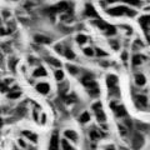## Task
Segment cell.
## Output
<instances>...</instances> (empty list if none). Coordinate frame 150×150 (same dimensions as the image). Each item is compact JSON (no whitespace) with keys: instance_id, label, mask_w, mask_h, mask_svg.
Wrapping results in <instances>:
<instances>
[{"instance_id":"6da1fadb","label":"cell","mask_w":150,"mask_h":150,"mask_svg":"<svg viewBox=\"0 0 150 150\" xmlns=\"http://www.w3.org/2000/svg\"><path fill=\"white\" fill-rule=\"evenodd\" d=\"M106 13L111 16H123L125 14H128V16H134L137 15V11L135 10H131V9L126 8V6H114V8H110V9H106Z\"/></svg>"},{"instance_id":"7a4b0ae2","label":"cell","mask_w":150,"mask_h":150,"mask_svg":"<svg viewBox=\"0 0 150 150\" xmlns=\"http://www.w3.org/2000/svg\"><path fill=\"white\" fill-rule=\"evenodd\" d=\"M110 108H111V110L115 111L116 116H126V115H128V112H126L125 108H124L123 105H116L115 103H111Z\"/></svg>"},{"instance_id":"3957f363","label":"cell","mask_w":150,"mask_h":150,"mask_svg":"<svg viewBox=\"0 0 150 150\" xmlns=\"http://www.w3.org/2000/svg\"><path fill=\"white\" fill-rule=\"evenodd\" d=\"M84 15H85V16H89V18H96V19H99V15H98V13H96V10H95V8H94L91 4H86V5H85Z\"/></svg>"},{"instance_id":"277c9868","label":"cell","mask_w":150,"mask_h":150,"mask_svg":"<svg viewBox=\"0 0 150 150\" xmlns=\"http://www.w3.org/2000/svg\"><path fill=\"white\" fill-rule=\"evenodd\" d=\"M144 144V138L143 135H140L139 133H135L134 134V139H133V148L135 150H139L142 148V145Z\"/></svg>"},{"instance_id":"5b68a950","label":"cell","mask_w":150,"mask_h":150,"mask_svg":"<svg viewBox=\"0 0 150 150\" xmlns=\"http://www.w3.org/2000/svg\"><path fill=\"white\" fill-rule=\"evenodd\" d=\"M34 40H35V43L38 44H50L51 43V39L48 36H45V35H40V34H38L34 36Z\"/></svg>"},{"instance_id":"8992f818","label":"cell","mask_w":150,"mask_h":150,"mask_svg":"<svg viewBox=\"0 0 150 150\" xmlns=\"http://www.w3.org/2000/svg\"><path fill=\"white\" fill-rule=\"evenodd\" d=\"M139 23H140V25H142L143 30L148 33V30H149V15H143L139 19Z\"/></svg>"},{"instance_id":"52a82bcc","label":"cell","mask_w":150,"mask_h":150,"mask_svg":"<svg viewBox=\"0 0 150 150\" xmlns=\"http://www.w3.org/2000/svg\"><path fill=\"white\" fill-rule=\"evenodd\" d=\"M36 90L41 94H48L50 90V86H49V84H46V83H39L36 85Z\"/></svg>"},{"instance_id":"ba28073f","label":"cell","mask_w":150,"mask_h":150,"mask_svg":"<svg viewBox=\"0 0 150 150\" xmlns=\"http://www.w3.org/2000/svg\"><path fill=\"white\" fill-rule=\"evenodd\" d=\"M58 142H59L58 133H54L50 140V150H58Z\"/></svg>"},{"instance_id":"9c48e42d","label":"cell","mask_w":150,"mask_h":150,"mask_svg":"<svg viewBox=\"0 0 150 150\" xmlns=\"http://www.w3.org/2000/svg\"><path fill=\"white\" fill-rule=\"evenodd\" d=\"M118 83V78L115 76V75H109L106 79V84H108V86L109 88H112V86H115V84Z\"/></svg>"},{"instance_id":"30bf717a","label":"cell","mask_w":150,"mask_h":150,"mask_svg":"<svg viewBox=\"0 0 150 150\" xmlns=\"http://www.w3.org/2000/svg\"><path fill=\"white\" fill-rule=\"evenodd\" d=\"M64 135L67 137L68 139H70V140H73V142H76L78 140V134L75 133V131H73V130H67L64 133Z\"/></svg>"},{"instance_id":"8fae6325","label":"cell","mask_w":150,"mask_h":150,"mask_svg":"<svg viewBox=\"0 0 150 150\" xmlns=\"http://www.w3.org/2000/svg\"><path fill=\"white\" fill-rule=\"evenodd\" d=\"M55 9H56V11H67L69 9V5H68L67 1H62L55 6Z\"/></svg>"},{"instance_id":"7c38bea8","label":"cell","mask_w":150,"mask_h":150,"mask_svg":"<svg viewBox=\"0 0 150 150\" xmlns=\"http://www.w3.org/2000/svg\"><path fill=\"white\" fill-rule=\"evenodd\" d=\"M145 76L144 75H142V74H137L135 75V83L138 84V85H144L145 84Z\"/></svg>"},{"instance_id":"4fadbf2b","label":"cell","mask_w":150,"mask_h":150,"mask_svg":"<svg viewBox=\"0 0 150 150\" xmlns=\"http://www.w3.org/2000/svg\"><path fill=\"white\" fill-rule=\"evenodd\" d=\"M33 75H34V76H36V78H39V76H45V75H46V70H45L44 68H38Z\"/></svg>"},{"instance_id":"5bb4252c","label":"cell","mask_w":150,"mask_h":150,"mask_svg":"<svg viewBox=\"0 0 150 150\" xmlns=\"http://www.w3.org/2000/svg\"><path fill=\"white\" fill-rule=\"evenodd\" d=\"M46 62L48 63H50L51 65H54V67H62V63L59 62L58 59H54V58H50V56H48V58H46Z\"/></svg>"},{"instance_id":"9a60e30c","label":"cell","mask_w":150,"mask_h":150,"mask_svg":"<svg viewBox=\"0 0 150 150\" xmlns=\"http://www.w3.org/2000/svg\"><path fill=\"white\" fill-rule=\"evenodd\" d=\"M95 114H96V119L100 121V123H103V121H105V114L101 111V109H99V110H95Z\"/></svg>"},{"instance_id":"2e32d148","label":"cell","mask_w":150,"mask_h":150,"mask_svg":"<svg viewBox=\"0 0 150 150\" xmlns=\"http://www.w3.org/2000/svg\"><path fill=\"white\" fill-rule=\"evenodd\" d=\"M88 41V38H86V35H84V34H79L78 36H76V43L78 44H85Z\"/></svg>"},{"instance_id":"e0dca14e","label":"cell","mask_w":150,"mask_h":150,"mask_svg":"<svg viewBox=\"0 0 150 150\" xmlns=\"http://www.w3.org/2000/svg\"><path fill=\"white\" fill-rule=\"evenodd\" d=\"M23 135H25L26 138H29L31 142H35L36 143V140H38V137L35 134H33V133H30V131H23Z\"/></svg>"},{"instance_id":"ac0fdd59","label":"cell","mask_w":150,"mask_h":150,"mask_svg":"<svg viewBox=\"0 0 150 150\" xmlns=\"http://www.w3.org/2000/svg\"><path fill=\"white\" fill-rule=\"evenodd\" d=\"M137 101L143 106H146V104H148V99L145 96H143V95H138L137 96Z\"/></svg>"},{"instance_id":"d6986e66","label":"cell","mask_w":150,"mask_h":150,"mask_svg":"<svg viewBox=\"0 0 150 150\" xmlns=\"http://www.w3.org/2000/svg\"><path fill=\"white\" fill-rule=\"evenodd\" d=\"M64 55H65V58H68V59H70V60H71V59H75V54H74L69 48H67V49L64 50Z\"/></svg>"},{"instance_id":"ffe728a7","label":"cell","mask_w":150,"mask_h":150,"mask_svg":"<svg viewBox=\"0 0 150 150\" xmlns=\"http://www.w3.org/2000/svg\"><path fill=\"white\" fill-rule=\"evenodd\" d=\"M123 1L125 4H129V5H131V6H139L140 4H142L140 0H123Z\"/></svg>"},{"instance_id":"44dd1931","label":"cell","mask_w":150,"mask_h":150,"mask_svg":"<svg viewBox=\"0 0 150 150\" xmlns=\"http://www.w3.org/2000/svg\"><path fill=\"white\" fill-rule=\"evenodd\" d=\"M90 120V115H89V112H83L81 116H80V121L81 123H88V121Z\"/></svg>"},{"instance_id":"7402d4cb","label":"cell","mask_w":150,"mask_h":150,"mask_svg":"<svg viewBox=\"0 0 150 150\" xmlns=\"http://www.w3.org/2000/svg\"><path fill=\"white\" fill-rule=\"evenodd\" d=\"M115 33H116V29H115V26H112V25H109V28L105 30L106 35H114Z\"/></svg>"},{"instance_id":"603a6c76","label":"cell","mask_w":150,"mask_h":150,"mask_svg":"<svg viewBox=\"0 0 150 150\" xmlns=\"http://www.w3.org/2000/svg\"><path fill=\"white\" fill-rule=\"evenodd\" d=\"M62 145H63V149H64V150H74V149H73V146H71V145H70V144H69L65 139L62 142Z\"/></svg>"},{"instance_id":"cb8c5ba5","label":"cell","mask_w":150,"mask_h":150,"mask_svg":"<svg viewBox=\"0 0 150 150\" xmlns=\"http://www.w3.org/2000/svg\"><path fill=\"white\" fill-rule=\"evenodd\" d=\"M140 63H142V56H140V55H134L133 64L134 65H140Z\"/></svg>"},{"instance_id":"d4e9b609","label":"cell","mask_w":150,"mask_h":150,"mask_svg":"<svg viewBox=\"0 0 150 150\" xmlns=\"http://www.w3.org/2000/svg\"><path fill=\"white\" fill-rule=\"evenodd\" d=\"M63 78H64V73L62 71V70L55 71V79H56V80H63Z\"/></svg>"},{"instance_id":"484cf974","label":"cell","mask_w":150,"mask_h":150,"mask_svg":"<svg viewBox=\"0 0 150 150\" xmlns=\"http://www.w3.org/2000/svg\"><path fill=\"white\" fill-rule=\"evenodd\" d=\"M84 85H85L86 88H96V85L98 84L95 83V81H93V80H90V81H85V83H83Z\"/></svg>"},{"instance_id":"4316f807","label":"cell","mask_w":150,"mask_h":150,"mask_svg":"<svg viewBox=\"0 0 150 150\" xmlns=\"http://www.w3.org/2000/svg\"><path fill=\"white\" fill-rule=\"evenodd\" d=\"M20 95H21L20 91H16V93H10V94L8 95V98H9V99H18V98L20 96Z\"/></svg>"},{"instance_id":"83f0119b","label":"cell","mask_w":150,"mask_h":150,"mask_svg":"<svg viewBox=\"0 0 150 150\" xmlns=\"http://www.w3.org/2000/svg\"><path fill=\"white\" fill-rule=\"evenodd\" d=\"M67 68H68V70H69V71L73 75H75V74L78 73V68H76V67H73V65H67Z\"/></svg>"},{"instance_id":"f1b7e54d","label":"cell","mask_w":150,"mask_h":150,"mask_svg":"<svg viewBox=\"0 0 150 150\" xmlns=\"http://www.w3.org/2000/svg\"><path fill=\"white\" fill-rule=\"evenodd\" d=\"M95 53L98 54V56H100V58H103V56H106L108 55V53L106 51H104V50H101V49H95Z\"/></svg>"},{"instance_id":"f546056e","label":"cell","mask_w":150,"mask_h":150,"mask_svg":"<svg viewBox=\"0 0 150 150\" xmlns=\"http://www.w3.org/2000/svg\"><path fill=\"white\" fill-rule=\"evenodd\" d=\"M84 54H85L86 56H93L94 55V50L91 48H85L84 49Z\"/></svg>"},{"instance_id":"4dcf8cb0","label":"cell","mask_w":150,"mask_h":150,"mask_svg":"<svg viewBox=\"0 0 150 150\" xmlns=\"http://www.w3.org/2000/svg\"><path fill=\"white\" fill-rule=\"evenodd\" d=\"M110 46H111V48H112V49H114L115 51H116V50H119V43H118V41L110 40Z\"/></svg>"},{"instance_id":"1f68e13d","label":"cell","mask_w":150,"mask_h":150,"mask_svg":"<svg viewBox=\"0 0 150 150\" xmlns=\"http://www.w3.org/2000/svg\"><path fill=\"white\" fill-rule=\"evenodd\" d=\"M90 139H91V140H96V139H99V134H98V131H95V130L90 131Z\"/></svg>"},{"instance_id":"d6a6232c","label":"cell","mask_w":150,"mask_h":150,"mask_svg":"<svg viewBox=\"0 0 150 150\" xmlns=\"http://www.w3.org/2000/svg\"><path fill=\"white\" fill-rule=\"evenodd\" d=\"M90 80H93V75H91V74H86L85 76H84V78L81 79V81H83V83H85V81H90Z\"/></svg>"},{"instance_id":"836d02e7","label":"cell","mask_w":150,"mask_h":150,"mask_svg":"<svg viewBox=\"0 0 150 150\" xmlns=\"http://www.w3.org/2000/svg\"><path fill=\"white\" fill-rule=\"evenodd\" d=\"M101 109V103H95V104L93 105V110L95 111V110H99Z\"/></svg>"},{"instance_id":"e575fe53","label":"cell","mask_w":150,"mask_h":150,"mask_svg":"<svg viewBox=\"0 0 150 150\" xmlns=\"http://www.w3.org/2000/svg\"><path fill=\"white\" fill-rule=\"evenodd\" d=\"M119 129H120V131H121V134H123V135L126 134V129H124L123 125H119Z\"/></svg>"},{"instance_id":"d590c367","label":"cell","mask_w":150,"mask_h":150,"mask_svg":"<svg viewBox=\"0 0 150 150\" xmlns=\"http://www.w3.org/2000/svg\"><path fill=\"white\" fill-rule=\"evenodd\" d=\"M121 59H123V60H126V59H128V53H126V51H124V53L121 54Z\"/></svg>"},{"instance_id":"8d00e7d4","label":"cell","mask_w":150,"mask_h":150,"mask_svg":"<svg viewBox=\"0 0 150 150\" xmlns=\"http://www.w3.org/2000/svg\"><path fill=\"white\" fill-rule=\"evenodd\" d=\"M90 94L91 95H98V94H99V89H96V90H90Z\"/></svg>"},{"instance_id":"74e56055","label":"cell","mask_w":150,"mask_h":150,"mask_svg":"<svg viewBox=\"0 0 150 150\" xmlns=\"http://www.w3.org/2000/svg\"><path fill=\"white\" fill-rule=\"evenodd\" d=\"M0 90H1V91H6V90H8V88H6V86H4V84H0Z\"/></svg>"},{"instance_id":"f35d334b","label":"cell","mask_w":150,"mask_h":150,"mask_svg":"<svg viewBox=\"0 0 150 150\" xmlns=\"http://www.w3.org/2000/svg\"><path fill=\"white\" fill-rule=\"evenodd\" d=\"M10 69L13 70V71L15 70V69H14V59H11V60H10Z\"/></svg>"},{"instance_id":"ab89813d","label":"cell","mask_w":150,"mask_h":150,"mask_svg":"<svg viewBox=\"0 0 150 150\" xmlns=\"http://www.w3.org/2000/svg\"><path fill=\"white\" fill-rule=\"evenodd\" d=\"M115 1H119V0H105L106 4H111V3H115Z\"/></svg>"},{"instance_id":"60d3db41","label":"cell","mask_w":150,"mask_h":150,"mask_svg":"<svg viewBox=\"0 0 150 150\" xmlns=\"http://www.w3.org/2000/svg\"><path fill=\"white\" fill-rule=\"evenodd\" d=\"M19 144H20V146H23V148H25V143L23 142V140H19Z\"/></svg>"},{"instance_id":"b9f144b4","label":"cell","mask_w":150,"mask_h":150,"mask_svg":"<svg viewBox=\"0 0 150 150\" xmlns=\"http://www.w3.org/2000/svg\"><path fill=\"white\" fill-rule=\"evenodd\" d=\"M3 15H4V18H8L9 16V11H3Z\"/></svg>"},{"instance_id":"7bdbcfd3","label":"cell","mask_w":150,"mask_h":150,"mask_svg":"<svg viewBox=\"0 0 150 150\" xmlns=\"http://www.w3.org/2000/svg\"><path fill=\"white\" fill-rule=\"evenodd\" d=\"M45 121H46V116L43 115V118H41V123H45Z\"/></svg>"},{"instance_id":"ee69618b","label":"cell","mask_w":150,"mask_h":150,"mask_svg":"<svg viewBox=\"0 0 150 150\" xmlns=\"http://www.w3.org/2000/svg\"><path fill=\"white\" fill-rule=\"evenodd\" d=\"M105 150H115V149H114V148H112V146H109V148H106Z\"/></svg>"},{"instance_id":"f6af8a7d","label":"cell","mask_w":150,"mask_h":150,"mask_svg":"<svg viewBox=\"0 0 150 150\" xmlns=\"http://www.w3.org/2000/svg\"><path fill=\"white\" fill-rule=\"evenodd\" d=\"M1 126H3V119L0 118V128H1Z\"/></svg>"},{"instance_id":"bcb514c9","label":"cell","mask_w":150,"mask_h":150,"mask_svg":"<svg viewBox=\"0 0 150 150\" xmlns=\"http://www.w3.org/2000/svg\"><path fill=\"white\" fill-rule=\"evenodd\" d=\"M34 119L38 120V115H36V112H34Z\"/></svg>"},{"instance_id":"7dc6e473","label":"cell","mask_w":150,"mask_h":150,"mask_svg":"<svg viewBox=\"0 0 150 150\" xmlns=\"http://www.w3.org/2000/svg\"><path fill=\"white\" fill-rule=\"evenodd\" d=\"M120 150H126V149H124V148H121V149H120Z\"/></svg>"}]
</instances>
